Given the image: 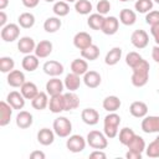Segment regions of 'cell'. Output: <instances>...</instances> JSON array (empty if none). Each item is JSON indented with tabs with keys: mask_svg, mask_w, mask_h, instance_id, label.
Masks as SVG:
<instances>
[{
	"mask_svg": "<svg viewBox=\"0 0 159 159\" xmlns=\"http://www.w3.org/2000/svg\"><path fill=\"white\" fill-rule=\"evenodd\" d=\"M132 70H133L132 78H130L132 84L134 87H138V88L144 87L148 83V80H149V70H150L149 62L147 60H142Z\"/></svg>",
	"mask_w": 159,
	"mask_h": 159,
	"instance_id": "6da1fadb",
	"label": "cell"
},
{
	"mask_svg": "<svg viewBox=\"0 0 159 159\" xmlns=\"http://www.w3.org/2000/svg\"><path fill=\"white\" fill-rule=\"evenodd\" d=\"M119 124H120V117L116 112H109V114H107L104 117L103 133L107 135V138L112 139V138H116L118 135Z\"/></svg>",
	"mask_w": 159,
	"mask_h": 159,
	"instance_id": "7a4b0ae2",
	"label": "cell"
},
{
	"mask_svg": "<svg viewBox=\"0 0 159 159\" xmlns=\"http://www.w3.org/2000/svg\"><path fill=\"white\" fill-rule=\"evenodd\" d=\"M87 144L93 148V149H106L107 145H108V138L104 133L99 132V130H91L88 134H87Z\"/></svg>",
	"mask_w": 159,
	"mask_h": 159,
	"instance_id": "3957f363",
	"label": "cell"
},
{
	"mask_svg": "<svg viewBox=\"0 0 159 159\" xmlns=\"http://www.w3.org/2000/svg\"><path fill=\"white\" fill-rule=\"evenodd\" d=\"M52 129L60 138H67L72 132V123L66 117H58L53 120Z\"/></svg>",
	"mask_w": 159,
	"mask_h": 159,
	"instance_id": "277c9868",
	"label": "cell"
},
{
	"mask_svg": "<svg viewBox=\"0 0 159 159\" xmlns=\"http://www.w3.org/2000/svg\"><path fill=\"white\" fill-rule=\"evenodd\" d=\"M0 36L5 42H14L20 36V25H17V24L5 25L4 27H1Z\"/></svg>",
	"mask_w": 159,
	"mask_h": 159,
	"instance_id": "5b68a950",
	"label": "cell"
},
{
	"mask_svg": "<svg viewBox=\"0 0 159 159\" xmlns=\"http://www.w3.org/2000/svg\"><path fill=\"white\" fill-rule=\"evenodd\" d=\"M86 144H87V140L80 135V134H72L68 137L67 142H66V147L70 152L72 153H80L82 152L84 148H86Z\"/></svg>",
	"mask_w": 159,
	"mask_h": 159,
	"instance_id": "8992f818",
	"label": "cell"
},
{
	"mask_svg": "<svg viewBox=\"0 0 159 159\" xmlns=\"http://www.w3.org/2000/svg\"><path fill=\"white\" fill-rule=\"evenodd\" d=\"M130 42L132 45L138 48V50H142V48H145L149 43V36L147 34V31L144 30H135L133 31L132 36H130Z\"/></svg>",
	"mask_w": 159,
	"mask_h": 159,
	"instance_id": "52a82bcc",
	"label": "cell"
},
{
	"mask_svg": "<svg viewBox=\"0 0 159 159\" xmlns=\"http://www.w3.org/2000/svg\"><path fill=\"white\" fill-rule=\"evenodd\" d=\"M140 127L144 133H159V116H145Z\"/></svg>",
	"mask_w": 159,
	"mask_h": 159,
	"instance_id": "ba28073f",
	"label": "cell"
},
{
	"mask_svg": "<svg viewBox=\"0 0 159 159\" xmlns=\"http://www.w3.org/2000/svg\"><path fill=\"white\" fill-rule=\"evenodd\" d=\"M42 70L46 75L51 76V77H57L63 73V65L60 63L58 61H55V60H50V61H46L42 66Z\"/></svg>",
	"mask_w": 159,
	"mask_h": 159,
	"instance_id": "9c48e42d",
	"label": "cell"
},
{
	"mask_svg": "<svg viewBox=\"0 0 159 159\" xmlns=\"http://www.w3.org/2000/svg\"><path fill=\"white\" fill-rule=\"evenodd\" d=\"M73 45L78 50H83L92 45V36L86 31H80L73 37Z\"/></svg>",
	"mask_w": 159,
	"mask_h": 159,
	"instance_id": "30bf717a",
	"label": "cell"
},
{
	"mask_svg": "<svg viewBox=\"0 0 159 159\" xmlns=\"http://www.w3.org/2000/svg\"><path fill=\"white\" fill-rule=\"evenodd\" d=\"M7 84L14 87V88H17V87H21L26 81H25V75L22 71L20 70H12L7 73Z\"/></svg>",
	"mask_w": 159,
	"mask_h": 159,
	"instance_id": "8fae6325",
	"label": "cell"
},
{
	"mask_svg": "<svg viewBox=\"0 0 159 159\" xmlns=\"http://www.w3.org/2000/svg\"><path fill=\"white\" fill-rule=\"evenodd\" d=\"M63 88H65V83L57 77H52L51 80H48L46 82V87H45V89H46L48 96L60 94V93H62Z\"/></svg>",
	"mask_w": 159,
	"mask_h": 159,
	"instance_id": "7c38bea8",
	"label": "cell"
},
{
	"mask_svg": "<svg viewBox=\"0 0 159 159\" xmlns=\"http://www.w3.org/2000/svg\"><path fill=\"white\" fill-rule=\"evenodd\" d=\"M6 102L14 108V109H22L25 106V97L22 96L21 92L17 91H11L7 97H6Z\"/></svg>",
	"mask_w": 159,
	"mask_h": 159,
	"instance_id": "4fadbf2b",
	"label": "cell"
},
{
	"mask_svg": "<svg viewBox=\"0 0 159 159\" xmlns=\"http://www.w3.org/2000/svg\"><path fill=\"white\" fill-rule=\"evenodd\" d=\"M118 27H119V20L116 16H107L104 17V22L101 31L104 35H114L118 31Z\"/></svg>",
	"mask_w": 159,
	"mask_h": 159,
	"instance_id": "5bb4252c",
	"label": "cell"
},
{
	"mask_svg": "<svg viewBox=\"0 0 159 159\" xmlns=\"http://www.w3.org/2000/svg\"><path fill=\"white\" fill-rule=\"evenodd\" d=\"M48 108L52 113H61L65 111V98H63V93L60 94H55V96H50V101H48Z\"/></svg>",
	"mask_w": 159,
	"mask_h": 159,
	"instance_id": "9a60e30c",
	"label": "cell"
},
{
	"mask_svg": "<svg viewBox=\"0 0 159 159\" xmlns=\"http://www.w3.org/2000/svg\"><path fill=\"white\" fill-rule=\"evenodd\" d=\"M35 47H36L35 40L32 37H30V36H24L17 41V48L24 55H29V53L34 52Z\"/></svg>",
	"mask_w": 159,
	"mask_h": 159,
	"instance_id": "2e32d148",
	"label": "cell"
},
{
	"mask_svg": "<svg viewBox=\"0 0 159 159\" xmlns=\"http://www.w3.org/2000/svg\"><path fill=\"white\" fill-rule=\"evenodd\" d=\"M52 42L48 41V40H42L40 41L39 43H36V47H35V55L39 57V58H46L51 55L52 52Z\"/></svg>",
	"mask_w": 159,
	"mask_h": 159,
	"instance_id": "e0dca14e",
	"label": "cell"
},
{
	"mask_svg": "<svg viewBox=\"0 0 159 159\" xmlns=\"http://www.w3.org/2000/svg\"><path fill=\"white\" fill-rule=\"evenodd\" d=\"M55 132L53 129H50V128H42L37 132V142L41 144V145H51L55 140Z\"/></svg>",
	"mask_w": 159,
	"mask_h": 159,
	"instance_id": "ac0fdd59",
	"label": "cell"
},
{
	"mask_svg": "<svg viewBox=\"0 0 159 159\" xmlns=\"http://www.w3.org/2000/svg\"><path fill=\"white\" fill-rule=\"evenodd\" d=\"M129 113L135 118H144L148 114V106L142 101H135L129 106Z\"/></svg>",
	"mask_w": 159,
	"mask_h": 159,
	"instance_id": "d6986e66",
	"label": "cell"
},
{
	"mask_svg": "<svg viewBox=\"0 0 159 159\" xmlns=\"http://www.w3.org/2000/svg\"><path fill=\"white\" fill-rule=\"evenodd\" d=\"M16 125L20 128V129H26L32 125L34 123V117L30 112L27 111H20L16 116Z\"/></svg>",
	"mask_w": 159,
	"mask_h": 159,
	"instance_id": "ffe728a7",
	"label": "cell"
},
{
	"mask_svg": "<svg viewBox=\"0 0 159 159\" xmlns=\"http://www.w3.org/2000/svg\"><path fill=\"white\" fill-rule=\"evenodd\" d=\"M83 82L88 88H97L102 82V77L97 71H87L83 75Z\"/></svg>",
	"mask_w": 159,
	"mask_h": 159,
	"instance_id": "44dd1931",
	"label": "cell"
},
{
	"mask_svg": "<svg viewBox=\"0 0 159 159\" xmlns=\"http://www.w3.org/2000/svg\"><path fill=\"white\" fill-rule=\"evenodd\" d=\"M12 109L14 108L7 102H5V101L0 102V125L1 127H5L10 123L11 116H12Z\"/></svg>",
	"mask_w": 159,
	"mask_h": 159,
	"instance_id": "7402d4cb",
	"label": "cell"
},
{
	"mask_svg": "<svg viewBox=\"0 0 159 159\" xmlns=\"http://www.w3.org/2000/svg\"><path fill=\"white\" fill-rule=\"evenodd\" d=\"M82 120L88 125H96L99 122V113L94 108H84L81 113Z\"/></svg>",
	"mask_w": 159,
	"mask_h": 159,
	"instance_id": "603a6c76",
	"label": "cell"
},
{
	"mask_svg": "<svg viewBox=\"0 0 159 159\" xmlns=\"http://www.w3.org/2000/svg\"><path fill=\"white\" fill-rule=\"evenodd\" d=\"M63 98H65V111H73V109L78 108L80 97L75 92L68 91V92L63 93Z\"/></svg>",
	"mask_w": 159,
	"mask_h": 159,
	"instance_id": "cb8c5ba5",
	"label": "cell"
},
{
	"mask_svg": "<svg viewBox=\"0 0 159 159\" xmlns=\"http://www.w3.org/2000/svg\"><path fill=\"white\" fill-rule=\"evenodd\" d=\"M63 83H65L66 89H68V91H71V92H75V91H77V89L80 88V86H81V78H80L78 75L71 72V73L66 75Z\"/></svg>",
	"mask_w": 159,
	"mask_h": 159,
	"instance_id": "d4e9b609",
	"label": "cell"
},
{
	"mask_svg": "<svg viewBox=\"0 0 159 159\" xmlns=\"http://www.w3.org/2000/svg\"><path fill=\"white\" fill-rule=\"evenodd\" d=\"M48 94L47 92H39L36 94V97L34 99H31V106L37 109V111H42L46 107H48Z\"/></svg>",
	"mask_w": 159,
	"mask_h": 159,
	"instance_id": "484cf974",
	"label": "cell"
},
{
	"mask_svg": "<svg viewBox=\"0 0 159 159\" xmlns=\"http://www.w3.org/2000/svg\"><path fill=\"white\" fill-rule=\"evenodd\" d=\"M21 66L27 72H34L39 67V57L36 55H25V57L21 61Z\"/></svg>",
	"mask_w": 159,
	"mask_h": 159,
	"instance_id": "4316f807",
	"label": "cell"
},
{
	"mask_svg": "<svg viewBox=\"0 0 159 159\" xmlns=\"http://www.w3.org/2000/svg\"><path fill=\"white\" fill-rule=\"evenodd\" d=\"M62 26V22L60 20L58 16H51V17H47L43 22V30L48 34H53L56 31H58Z\"/></svg>",
	"mask_w": 159,
	"mask_h": 159,
	"instance_id": "83f0119b",
	"label": "cell"
},
{
	"mask_svg": "<svg viewBox=\"0 0 159 159\" xmlns=\"http://www.w3.org/2000/svg\"><path fill=\"white\" fill-rule=\"evenodd\" d=\"M102 106H103V109H106L107 112H117L122 106V102L117 96H108L103 99Z\"/></svg>",
	"mask_w": 159,
	"mask_h": 159,
	"instance_id": "f1b7e54d",
	"label": "cell"
},
{
	"mask_svg": "<svg viewBox=\"0 0 159 159\" xmlns=\"http://www.w3.org/2000/svg\"><path fill=\"white\" fill-rule=\"evenodd\" d=\"M119 21L125 26H132L137 21V14L130 9H123L119 12Z\"/></svg>",
	"mask_w": 159,
	"mask_h": 159,
	"instance_id": "f546056e",
	"label": "cell"
},
{
	"mask_svg": "<svg viewBox=\"0 0 159 159\" xmlns=\"http://www.w3.org/2000/svg\"><path fill=\"white\" fill-rule=\"evenodd\" d=\"M20 92L22 93V96L25 97V99H34L36 97V94L39 93L37 86L34 82H25L21 87H20Z\"/></svg>",
	"mask_w": 159,
	"mask_h": 159,
	"instance_id": "4dcf8cb0",
	"label": "cell"
},
{
	"mask_svg": "<svg viewBox=\"0 0 159 159\" xmlns=\"http://www.w3.org/2000/svg\"><path fill=\"white\" fill-rule=\"evenodd\" d=\"M120 57H122V48L120 47H113L107 52V55L104 57V62L108 66H114L119 62Z\"/></svg>",
	"mask_w": 159,
	"mask_h": 159,
	"instance_id": "1f68e13d",
	"label": "cell"
},
{
	"mask_svg": "<svg viewBox=\"0 0 159 159\" xmlns=\"http://www.w3.org/2000/svg\"><path fill=\"white\" fill-rule=\"evenodd\" d=\"M88 71V63L86 60H82V58H76L71 62V72L78 75V76H82L84 75L86 72Z\"/></svg>",
	"mask_w": 159,
	"mask_h": 159,
	"instance_id": "d6a6232c",
	"label": "cell"
},
{
	"mask_svg": "<svg viewBox=\"0 0 159 159\" xmlns=\"http://www.w3.org/2000/svg\"><path fill=\"white\" fill-rule=\"evenodd\" d=\"M103 22H104V16L96 12V14H91L89 17L87 19V25L92 29V30H102V26H103Z\"/></svg>",
	"mask_w": 159,
	"mask_h": 159,
	"instance_id": "836d02e7",
	"label": "cell"
},
{
	"mask_svg": "<svg viewBox=\"0 0 159 159\" xmlns=\"http://www.w3.org/2000/svg\"><path fill=\"white\" fill-rule=\"evenodd\" d=\"M81 56L84 58V60H88V61H94L99 57V47L97 45H89L88 47L81 50Z\"/></svg>",
	"mask_w": 159,
	"mask_h": 159,
	"instance_id": "e575fe53",
	"label": "cell"
},
{
	"mask_svg": "<svg viewBox=\"0 0 159 159\" xmlns=\"http://www.w3.org/2000/svg\"><path fill=\"white\" fill-rule=\"evenodd\" d=\"M127 148H128V150H134V152H138V153H143L145 150V142L140 135L135 134L132 138V140L127 144Z\"/></svg>",
	"mask_w": 159,
	"mask_h": 159,
	"instance_id": "d590c367",
	"label": "cell"
},
{
	"mask_svg": "<svg viewBox=\"0 0 159 159\" xmlns=\"http://www.w3.org/2000/svg\"><path fill=\"white\" fill-rule=\"evenodd\" d=\"M17 22L22 29H31L35 25V16L31 12H22L19 15Z\"/></svg>",
	"mask_w": 159,
	"mask_h": 159,
	"instance_id": "8d00e7d4",
	"label": "cell"
},
{
	"mask_svg": "<svg viewBox=\"0 0 159 159\" xmlns=\"http://www.w3.org/2000/svg\"><path fill=\"white\" fill-rule=\"evenodd\" d=\"M52 11H53V14H55L56 16L63 17V16L68 15V12H70V5H68V2H66L65 0L56 1V2L53 4Z\"/></svg>",
	"mask_w": 159,
	"mask_h": 159,
	"instance_id": "74e56055",
	"label": "cell"
},
{
	"mask_svg": "<svg viewBox=\"0 0 159 159\" xmlns=\"http://www.w3.org/2000/svg\"><path fill=\"white\" fill-rule=\"evenodd\" d=\"M93 6L89 0H77L75 2V10L81 15H88L92 11Z\"/></svg>",
	"mask_w": 159,
	"mask_h": 159,
	"instance_id": "f35d334b",
	"label": "cell"
},
{
	"mask_svg": "<svg viewBox=\"0 0 159 159\" xmlns=\"http://www.w3.org/2000/svg\"><path fill=\"white\" fill-rule=\"evenodd\" d=\"M154 1L153 0H135L134 9L140 14H147L153 10Z\"/></svg>",
	"mask_w": 159,
	"mask_h": 159,
	"instance_id": "ab89813d",
	"label": "cell"
},
{
	"mask_svg": "<svg viewBox=\"0 0 159 159\" xmlns=\"http://www.w3.org/2000/svg\"><path fill=\"white\" fill-rule=\"evenodd\" d=\"M134 135H135V133H134V130H133L132 128H129V127H124V128H122V129L119 130L118 138H119L120 144H123V145L127 147V144L132 140V138H133Z\"/></svg>",
	"mask_w": 159,
	"mask_h": 159,
	"instance_id": "60d3db41",
	"label": "cell"
},
{
	"mask_svg": "<svg viewBox=\"0 0 159 159\" xmlns=\"http://www.w3.org/2000/svg\"><path fill=\"white\" fill-rule=\"evenodd\" d=\"M15 67V62L11 57L9 56H4L0 58V71L2 73H9L10 71H12Z\"/></svg>",
	"mask_w": 159,
	"mask_h": 159,
	"instance_id": "b9f144b4",
	"label": "cell"
},
{
	"mask_svg": "<svg viewBox=\"0 0 159 159\" xmlns=\"http://www.w3.org/2000/svg\"><path fill=\"white\" fill-rule=\"evenodd\" d=\"M145 153L149 158H159V142L154 139L145 147Z\"/></svg>",
	"mask_w": 159,
	"mask_h": 159,
	"instance_id": "7bdbcfd3",
	"label": "cell"
},
{
	"mask_svg": "<svg viewBox=\"0 0 159 159\" xmlns=\"http://www.w3.org/2000/svg\"><path fill=\"white\" fill-rule=\"evenodd\" d=\"M142 60H143V57L138 52H135V51H132V52L127 53V56H125V63L130 68H133L134 66H137Z\"/></svg>",
	"mask_w": 159,
	"mask_h": 159,
	"instance_id": "ee69618b",
	"label": "cell"
},
{
	"mask_svg": "<svg viewBox=\"0 0 159 159\" xmlns=\"http://www.w3.org/2000/svg\"><path fill=\"white\" fill-rule=\"evenodd\" d=\"M96 9H97V12H98V14H101V15L104 16V15L108 14L109 10H111V2H109L108 0H98Z\"/></svg>",
	"mask_w": 159,
	"mask_h": 159,
	"instance_id": "f6af8a7d",
	"label": "cell"
},
{
	"mask_svg": "<svg viewBox=\"0 0 159 159\" xmlns=\"http://www.w3.org/2000/svg\"><path fill=\"white\" fill-rule=\"evenodd\" d=\"M145 22L150 26L159 24V11L158 10H152L149 12H147L145 15Z\"/></svg>",
	"mask_w": 159,
	"mask_h": 159,
	"instance_id": "bcb514c9",
	"label": "cell"
},
{
	"mask_svg": "<svg viewBox=\"0 0 159 159\" xmlns=\"http://www.w3.org/2000/svg\"><path fill=\"white\" fill-rule=\"evenodd\" d=\"M150 34L154 37V41L157 45H159V24L150 26Z\"/></svg>",
	"mask_w": 159,
	"mask_h": 159,
	"instance_id": "7dc6e473",
	"label": "cell"
},
{
	"mask_svg": "<svg viewBox=\"0 0 159 159\" xmlns=\"http://www.w3.org/2000/svg\"><path fill=\"white\" fill-rule=\"evenodd\" d=\"M106 153L104 152H102L101 149H94L91 154H89V158H92V159H106Z\"/></svg>",
	"mask_w": 159,
	"mask_h": 159,
	"instance_id": "c3c4849f",
	"label": "cell"
},
{
	"mask_svg": "<svg viewBox=\"0 0 159 159\" xmlns=\"http://www.w3.org/2000/svg\"><path fill=\"white\" fill-rule=\"evenodd\" d=\"M21 1H22L24 6L27 7V9H34V7H36V6L39 5V2H40V0H21Z\"/></svg>",
	"mask_w": 159,
	"mask_h": 159,
	"instance_id": "681fc988",
	"label": "cell"
},
{
	"mask_svg": "<svg viewBox=\"0 0 159 159\" xmlns=\"http://www.w3.org/2000/svg\"><path fill=\"white\" fill-rule=\"evenodd\" d=\"M125 158L128 159H142V153L134 152V150H128L125 153Z\"/></svg>",
	"mask_w": 159,
	"mask_h": 159,
	"instance_id": "f907efd6",
	"label": "cell"
},
{
	"mask_svg": "<svg viewBox=\"0 0 159 159\" xmlns=\"http://www.w3.org/2000/svg\"><path fill=\"white\" fill-rule=\"evenodd\" d=\"M152 58L159 63V45H155L153 48H152Z\"/></svg>",
	"mask_w": 159,
	"mask_h": 159,
	"instance_id": "816d5d0a",
	"label": "cell"
},
{
	"mask_svg": "<svg viewBox=\"0 0 159 159\" xmlns=\"http://www.w3.org/2000/svg\"><path fill=\"white\" fill-rule=\"evenodd\" d=\"M45 153L43 152H41V150H35V152H32L31 154H30V158L31 159H45Z\"/></svg>",
	"mask_w": 159,
	"mask_h": 159,
	"instance_id": "f5cc1de1",
	"label": "cell"
},
{
	"mask_svg": "<svg viewBox=\"0 0 159 159\" xmlns=\"http://www.w3.org/2000/svg\"><path fill=\"white\" fill-rule=\"evenodd\" d=\"M6 21H7V15H6V12L4 10H1L0 11V26L4 27L5 25H7Z\"/></svg>",
	"mask_w": 159,
	"mask_h": 159,
	"instance_id": "db71d44e",
	"label": "cell"
},
{
	"mask_svg": "<svg viewBox=\"0 0 159 159\" xmlns=\"http://www.w3.org/2000/svg\"><path fill=\"white\" fill-rule=\"evenodd\" d=\"M9 5V0H0V10H5Z\"/></svg>",
	"mask_w": 159,
	"mask_h": 159,
	"instance_id": "11a10c76",
	"label": "cell"
},
{
	"mask_svg": "<svg viewBox=\"0 0 159 159\" xmlns=\"http://www.w3.org/2000/svg\"><path fill=\"white\" fill-rule=\"evenodd\" d=\"M65 1H66V2H76L77 0H65Z\"/></svg>",
	"mask_w": 159,
	"mask_h": 159,
	"instance_id": "9f6ffc18",
	"label": "cell"
},
{
	"mask_svg": "<svg viewBox=\"0 0 159 159\" xmlns=\"http://www.w3.org/2000/svg\"><path fill=\"white\" fill-rule=\"evenodd\" d=\"M45 1H46V2H55L56 0H45Z\"/></svg>",
	"mask_w": 159,
	"mask_h": 159,
	"instance_id": "6f0895ef",
	"label": "cell"
},
{
	"mask_svg": "<svg viewBox=\"0 0 159 159\" xmlns=\"http://www.w3.org/2000/svg\"><path fill=\"white\" fill-rule=\"evenodd\" d=\"M154 2H157V4H159V0H153Z\"/></svg>",
	"mask_w": 159,
	"mask_h": 159,
	"instance_id": "680465c9",
	"label": "cell"
},
{
	"mask_svg": "<svg viewBox=\"0 0 159 159\" xmlns=\"http://www.w3.org/2000/svg\"><path fill=\"white\" fill-rule=\"evenodd\" d=\"M119 1H123V2H125V1H130V0H119Z\"/></svg>",
	"mask_w": 159,
	"mask_h": 159,
	"instance_id": "91938a15",
	"label": "cell"
},
{
	"mask_svg": "<svg viewBox=\"0 0 159 159\" xmlns=\"http://www.w3.org/2000/svg\"><path fill=\"white\" fill-rule=\"evenodd\" d=\"M155 139H157V140H158V142H159V135H158V137H157V138H155Z\"/></svg>",
	"mask_w": 159,
	"mask_h": 159,
	"instance_id": "94428289",
	"label": "cell"
}]
</instances>
